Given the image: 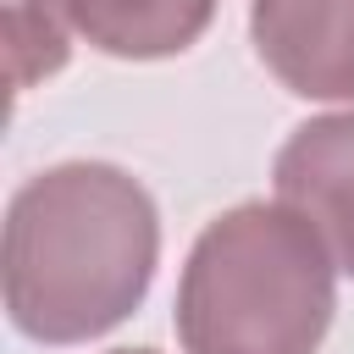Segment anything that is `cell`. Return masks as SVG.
Wrapping results in <instances>:
<instances>
[{"mask_svg":"<svg viewBox=\"0 0 354 354\" xmlns=\"http://www.w3.org/2000/svg\"><path fill=\"white\" fill-rule=\"evenodd\" d=\"M155 249V205L127 171L105 160L39 171L6 210V310L39 343H88L133 315Z\"/></svg>","mask_w":354,"mask_h":354,"instance_id":"1","label":"cell"},{"mask_svg":"<svg viewBox=\"0 0 354 354\" xmlns=\"http://www.w3.org/2000/svg\"><path fill=\"white\" fill-rule=\"evenodd\" d=\"M326 238L282 199H249L216 216L177 288V337L188 354H315L337 288Z\"/></svg>","mask_w":354,"mask_h":354,"instance_id":"2","label":"cell"},{"mask_svg":"<svg viewBox=\"0 0 354 354\" xmlns=\"http://www.w3.org/2000/svg\"><path fill=\"white\" fill-rule=\"evenodd\" d=\"M249 33L282 88L354 100V0H254Z\"/></svg>","mask_w":354,"mask_h":354,"instance_id":"3","label":"cell"},{"mask_svg":"<svg viewBox=\"0 0 354 354\" xmlns=\"http://www.w3.org/2000/svg\"><path fill=\"white\" fill-rule=\"evenodd\" d=\"M277 199L299 210L326 238L337 271L354 277V111L293 127L277 149Z\"/></svg>","mask_w":354,"mask_h":354,"instance_id":"4","label":"cell"},{"mask_svg":"<svg viewBox=\"0 0 354 354\" xmlns=\"http://www.w3.org/2000/svg\"><path fill=\"white\" fill-rule=\"evenodd\" d=\"M66 11L94 50L122 61H155L188 50L210 28L216 0H66Z\"/></svg>","mask_w":354,"mask_h":354,"instance_id":"5","label":"cell"},{"mask_svg":"<svg viewBox=\"0 0 354 354\" xmlns=\"http://www.w3.org/2000/svg\"><path fill=\"white\" fill-rule=\"evenodd\" d=\"M6 11V83L11 94L33 88L39 77L61 72L66 66V28H72V11L66 0H0Z\"/></svg>","mask_w":354,"mask_h":354,"instance_id":"6","label":"cell"},{"mask_svg":"<svg viewBox=\"0 0 354 354\" xmlns=\"http://www.w3.org/2000/svg\"><path fill=\"white\" fill-rule=\"evenodd\" d=\"M116 354H155V348H116Z\"/></svg>","mask_w":354,"mask_h":354,"instance_id":"7","label":"cell"}]
</instances>
